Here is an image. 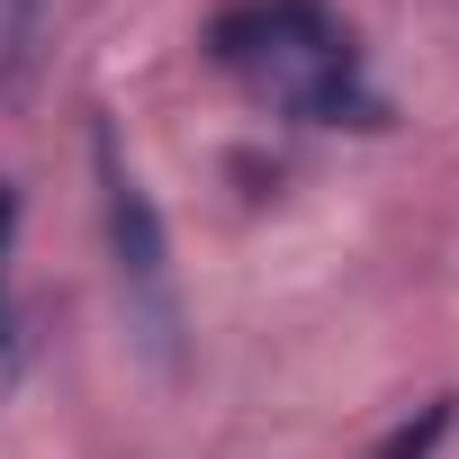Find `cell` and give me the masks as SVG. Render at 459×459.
<instances>
[{
  "label": "cell",
  "mask_w": 459,
  "mask_h": 459,
  "mask_svg": "<svg viewBox=\"0 0 459 459\" xmlns=\"http://www.w3.org/2000/svg\"><path fill=\"white\" fill-rule=\"evenodd\" d=\"M216 55L244 64L280 108H298V117H316V126H378V91L360 82L342 28L316 19L307 0H262V10L225 19V28H216Z\"/></svg>",
  "instance_id": "cell-1"
},
{
  "label": "cell",
  "mask_w": 459,
  "mask_h": 459,
  "mask_svg": "<svg viewBox=\"0 0 459 459\" xmlns=\"http://www.w3.org/2000/svg\"><path fill=\"white\" fill-rule=\"evenodd\" d=\"M91 171H100V216H108V253H117V289L144 325V342L162 360H180V298H171V235H162V207L135 180V162L117 153V126L91 117Z\"/></svg>",
  "instance_id": "cell-2"
},
{
  "label": "cell",
  "mask_w": 459,
  "mask_h": 459,
  "mask_svg": "<svg viewBox=\"0 0 459 459\" xmlns=\"http://www.w3.org/2000/svg\"><path fill=\"white\" fill-rule=\"evenodd\" d=\"M441 432H450V405H423V414H414V423H396L369 459H432V450H441Z\"/></svg>",
  "instance_id": "cell-3"
},
{
  "label": "cell",
  "mask_w": 459,
  "mask_h": 459,
  "mask_svg": "<svg viewBox=\"0 0 459 459\" xmlns=\"http://www.w3.org/2000/svg\"><path fill=\"white\" fill-rule=\"evenodd\" d=\"M10 225H19V198L0 189V253H10Z\"/></svg>",
  "instance_id": "cell-4"
},
{
  "label": "cell",
  "mask_w": 459,
  "mask_h": 459,
  "mask_svg": "<svg viewBox=\"0 0 459 459\" xmlns=\"http://www.w3.org/2000/svg\"><path fill=\"white\" fill-rule=\"evenodd\" d=\"M0 342H10V307H0Z\"/></svg>",
  "instance_id": "cell-5"
}]
</instances>
